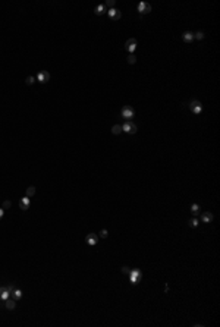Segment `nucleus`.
<instances>
[{"label": "nucleus", "instance_id": "1", "mask_svg": "<svg viewBox=\"0 0 220 327\" xmlns=\"http://www.w3.org/2000/svg\"><path fill=\"white\" fill-rule=\"evenodd\" d=\"M141 270H138V268H134V270H131V273H129V277H131V283L132 285H136L138 282H139V279H141Z\"/></svg>", "mask_w": 220, "mask_h": 327}, {"label": "nucleus", "instance_id": "2", "mask_svg": "<svg viewBox=\"0 0 220 327\" xmlns=\"http://www.w3.org/2000/svg\"><path fill=\"white\" fill-rule=\"evenodd\" d=\"M189 109L192 110V113H195V115H200V113H201V110H203V104H201V101L192 100L191 103H189Z\"/></svg>", "mask_w": 220, "mask_h": 327}, {"label": "nucleus", "instance_id": "3", "mask_svg": "<svg viewBox=\"0 0 220 327\" xmlns=\"http://www.w3.org/2000/svg\"><path fill=\"white\" fill-rule=\"evenodd\" d=\"M122 131H125V132H128V134H136V131H138V128H136V125L134 123V122H126L125 125H122Z\"/></svg>", "mask_w": 220, "mask_h": 327}, {"label": "nucleus", "instance_id": "4", "mask_svg": "<svg viewBox=\"0 0 220 327\" xmlns=\"http://www.w3.org/2000/svg\"><path fill=\"white\" fill-rule=\"evenodd\" d=\"M134 115H135V112H134V109L131 107V106H125L123 109H122V118L123 119H132L134 118Z\"/></svg>", "mask_w": 220, "mask_h": 327}, {"label": "nucleus", "instance_id": "5", "mask_svg": "<svg viewBox=\"0 0 220 327\" xmlns=\"http://www.w3.org/2000/svg\"><path fill=\"white\" fill-rule=\"evenodd\" d=\"M49 79H50V74H49L47 71H40V72L37 74V81L41 82V84L49 82Z\"/></svg>", "mask_w": 220, "mask_h": 327}, {"label": "nucleus", "instance_id": "6", "mask_svg": "<svg viewBox=\"0 0 220 327\" xmlns=\"http://www.w3.org/2000/svg\"><path fill=\"white\" fill-rule=\"evenodd\" d=\"M136 46H138V41H136L135 38H129L126 43H125V49H126L131 54L135 51V49H136Z\"/></svg>", "mask_w": 220, "mask_h": 327}, {"label": "nucleus", "instance_id": "7", "mask_svg": "<svg viewBox=\"0 0 220 327\" xmlns=\"http://www.w3.org/2000/svg\"><path fill=\"white\" fill-rule=\"evenodd\" d=\"M138 12H139V13H150V12H151V5L147 3V2L138 3Z\"/></svg>", "mask_w": 220, "mask_h": 327}, {"label": "nucleus", "instance_id": "8", "mask_svg": "<svg viewBox=\"0 0 220 327\" xmlns=\"http://www.w3.org/2000/svg\"><path fill=\"white\" fill-rule=\"evenodd\" d=\"M107 15L110 16V19H113V21H118V19H120L122 18V13H120V10L119 9H109L107 10Z\"/></svg>", "mask_w": 220, "mask_h": 327}, {"label": "nucleus", "instance_id": "9", "mask_svg": "<svg viewBox=\"0 0 220 327\" xmlns=\"http://www.w3.org/2000/svg\"><path fill=\"white\" fill-rule=\"evenodd\" d=\"M85 242L88 243V245H95V243L98 242V235H95V233H88L87 238H85Z\"/></svg>", "mask_w": 220, "mask_h": 327}, {"label": "nucleus", "instance_id": "10", "mask_svg": "<svg viewBox=\"0 0 220 327\" xmlns=\"http://www.w3.org/2000/svg\"><path fill=\"white\" fill-rule=\"evenodd\" d=\"M29 201H31V200H29V197H24V198H21V200H19V207L24 210V211H26V210L29 208Z\"/></svg>", "mask_w": 220, "mask_h": 327}, {"label": "nucleus", "instance_id": "11", "mask_svg": "<svg viewBox=\"0 0 220 327\" xmlns=\"http://www.w3.org/2000/svg\"><path fill=\"white\" fill-rule=\"evenodd\" d=\"M5 305H6V308H8V310H15V307H16V301H15L13 298H10V296H9L8 299H5Z\"/></svg>", "mask_w": 220, "mask_h": 327}, {"label": "nucleus", "instance_id": "12", "mask_svg": "<svg viewBox=\"0 0 220 327\" xmlns=\"http://www.w3.org/2000/svg\"><path fill=\"white\" fill-rule=\"evenodd\" d=\"M9 296H10V294H9L8 287L6 286H0V299L5 301V299H8Z\"/></svg>", "mask_w": 220, "mask_h": 327}, {"label": "nucleus", "instance_id": "13", "mask_svg": "<svg viewBox=\"0 0 220 327\" xmlns=\"http://www.w3.org/2000/svg\"><path fill=\"white\" fill-rule=\"evenodd\" d=\"M10 298H13L15 301L21 299V298H22V291H21V289H18V287H15V289L10 292Z\"/></svg>", "mask_w": 220, "mask_h": 327}, {"label": "nucleus", "instance_id": "14", "mask_svg": "<svg viewBox=\"0 0 220 327\" xmlns=\"http://www.w3.org/2000/svg\"><path fill=\"white\" fill-rule=\"evenodd\" d=\"M201 220H203L204 223H211L213 214L210 213V211H205V213H203V214H201Z\"/></svg>", "mask_w": 220, "mask_h": 327}, {"label": "nucleus", "instance_id": "15", "mask_svg": "<svg viewBox=\"0 0 220 327\" xmlns=\"http://www.w3.org/2000/svg\"><path fill=\"white\" fill-rule=\"evenodd\" d=\"M106 6H104V5H98V6H97V8H95V10H94V12H95V15H103V13H104V12H106Z\"/></svg>", "mask_w": 220, "mask_h": 327}, {"label": "nucleus", "instance_id": "16", "mask_svg": "<svg viewBox=\"0 0 220 327\" xmlns=\"http://www.w3.org/2000/svg\"><path fill=\"white\" fill-rule=\"evenodd\" d=\"M184 40H185L186 43H191L192 40H194V34L192 33H189V31H186V33H184Z\"/></svg>", "mask_w": 220, "mask_h": 327}, {"label": "nucleus", "instance_id": "17", "mask_svg": "<svg viewBox=\"0 0 220 327\" xmlns=\"http://www.w3.org/2000/svg\"><path fill=\"white\" fill-rule=\"evenodd\" d=\"M191 213H192L194 216H198V214H200V205H198V204H192V205H191Z\"/></svg>", "mask_w": 220, "mask_h": 327}, {"label": "nucleus", "instance_id": "18", "mask_svg": "<svg viewBox=\"0 0 220 327\" xmlns=\"http://www.w3.org/2000/svg\"><path fill=\"white\" fill-rule=\"evenodd\" d=\"M112 132L115 135H119L120 132H122V125H113V128H112Z\"/></svg>", "mask_w": 220, "mask_h": 327}, {"label": "nucleus", "instance_id": "19", "mask_svg": "<svg viewBox=\"0 0 220 327\" xmlns=\"http://www.w3.org/2000/svg\"><path fill=\"white\" fill-rule=\"evenodd\" d=\"M35 194V186H28L26 189V197H33Z\"/></svg>", "mask_w": 220, "mask_h": 327}, {"label": "nucleus", "instance_id": "20", "mask_svg": "<svg viewBox=\"0 0 220 327\" xmlns=\"http://www.w3.org/2000/svg\"><path fill=\"white\" fill-rule=\"evenodd\" d=\"M135 62H136V57L134 54H129V56H128V63H129V65H134Z\"/></svg>", "mask_w": 220, "mask_h": 327}, {"label": "nucleus", "instance_id": "21", "mask_svg": "<svg viewBox=\"0 0 220 327\" xmlns=\"http://www.w3.org/2000/svg\"><path fill=\"white\" fill-rule=\"evenodd\" d=\"M188 225H189L191 227H197L198 226V220H197V219H191V220L188 222Z\"/></svg>", "mask_w": 220, "mask_h": 327}, {"label": "nucleus", "instance_id": "22", "mask_svg": "<svg viewBox=\"0 0 220 327\" xmlns=\"http://www.w3.org/2000/svg\"><path fill=\"white\" fill-rule=\"evenodd\" d=\"M194 38H197V40H203V38H204V33L198 31L197 34H194Z\"/></svg>", "mask_w": 220, "mask_h": 327}, {"label": "nucleus", "instance_id": "23", "mask_svg": "<svg viewBox=\"0 0 220 327\" xmlns=\"http://www.w3.org/2000/svg\"><path fill=\"white\" fill-rule=\"evenodd\" d=\"M106 8H110V9H113V6H115V0H107L106 2V5H104Z\"/></svg>", "mask_w": 220, "mask_h": 327}, {"label": "nucleus", "instance_id": "24", "mask_svg": "<svg viewBox=\"0 0 220 327\" xmlns=\"http://www.w3.org/2000/svg\"><path fill=\"white\" fill-rule=\"evenodd\" d=\"M34 81H35L34 76H28V78H26V85H33L34 84Z\"/></svg>", "mask_w": 220, "mask_h": 327}, {"label": "nucleus", "instance_id": "25", "mask_svg": "<svg viewBox=\"0 0 220 327\" xmlns=\"http://www.w3.org/2000/svg\"><path fill=\"white\" fill-rule=\"evenodd\" d=\"M107 235H109V233H107V230H106V229H103L101 232L98 233V236H100V238H107Z\"/></svg>", "mask_w": 220, "mask_h": 327}, {"label": "nucleus", "instance_id": "26", "mask_svg": "<svg viewBox=\"0 0 220 327\" xmlns=\"http://www.w3.org/2000/svg\"><path fill=\"white\" fill-rule=\"evenodd\" d=\"M122 273H125V274H129V273H131V268L126 267V266H123V267H122Z\"/></svg>", "mask_w": 220, "mask_h": 327}, {"label": "nucleus", "instance_id": "27", "mask_svg": "<svg viewBox=\"0 0 220 327\" xmlns=\"http://www.w3.org/2000/svg\"><path fill=\"white\" fill-rule=\"evenodd\" d=\"M10 207V201H5L3 202V208H9Z\"/></svg>", "mask_w": 220, "mask_h": 327}, {"label": "nucleus", "instance_id": "28", "mask_svg": "<svg viewBox=\"0 0 220 327\" xmlns=\"http://www.w3.org/2000/svg\"><path fill=\"white\" fill-rule=\"evenodd\" d=\"M3 214H5V210H3V208H0V219L3 217Z\"/></svg>", "mask_w": 220, "mask_h": 327}]
</instances>
